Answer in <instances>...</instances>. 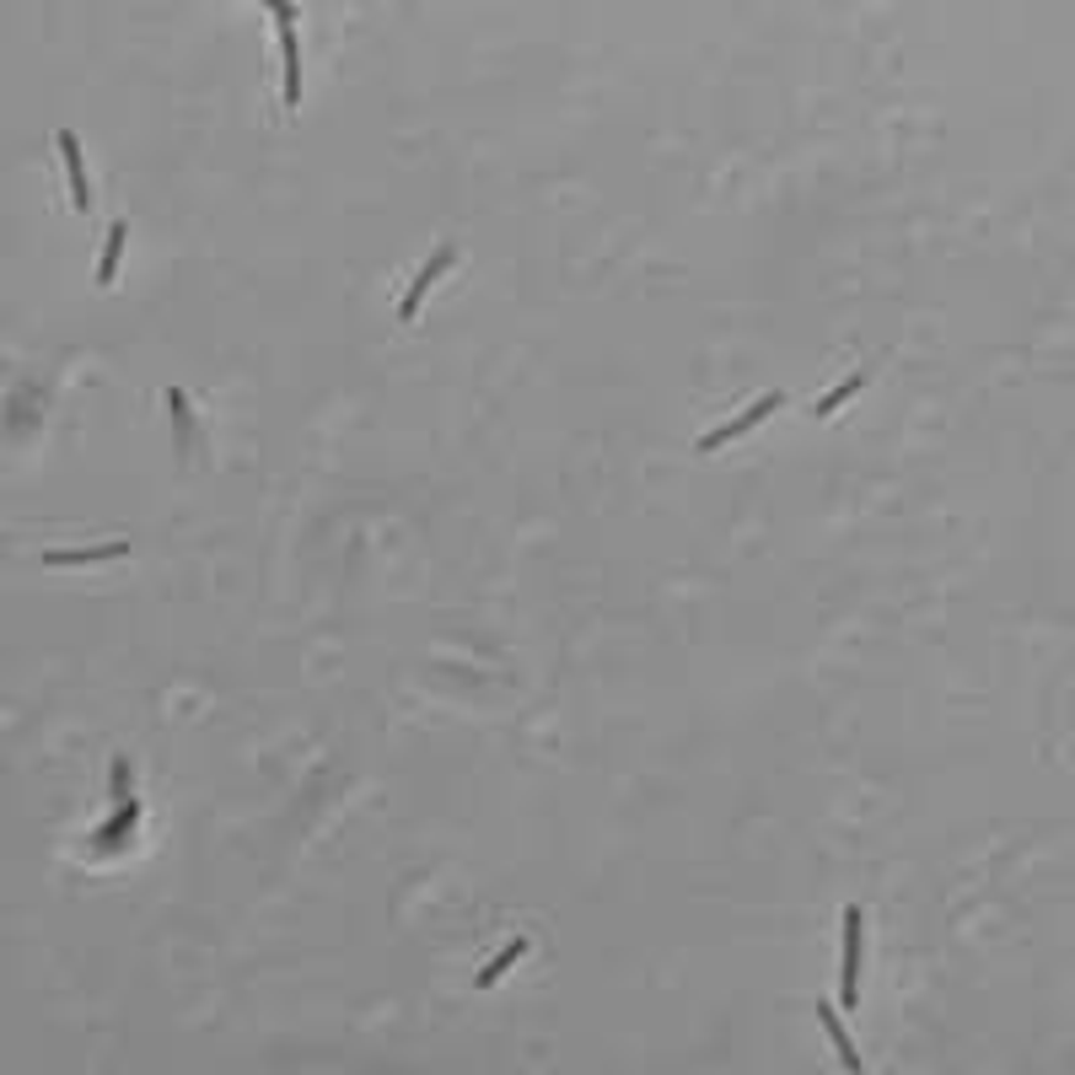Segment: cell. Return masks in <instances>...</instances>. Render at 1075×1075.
Returning a JSON list of instances; mask_svg holds the SVG:
<instances>
[{
    "mask_svg": "<svg viewBox=\"0 0 1075 1075\" xmlns=\"http://www.w3.org/2000/svg\"><path fill=\"white\" fill-rule=\"evenodd\" d=\"M453 264H457V248H453V243H441V248L425 258V269L414 275V286L404 290V301H398V318H404V323H414V318H419V307H425L430 286H436V280H441V275H447Z\"/></svg>",
    "mask_w": 1075,
    "mask_h": 1075,
    "instance_id": "cell-4",
    "label": "cell"
},
{
    "mask_svg": "<svg viewBox=\"0 0 1075 1075\" xmlns=\"http://www.w3.org/2000/svg\"><path fill=\"white\" fill-rule=\"evenodd\" d=\"M125 243H129V221H114V226H108V243H103V258H97V286H114V280H119Z\"/></svg>",
    "mask_w": 1075,
    "mask_h": 1075,
    "instance_id": "cell-8",
    "label": "cell"
},
{
    "mask_svg": "<svg viewBox=\"0 0 1075 1075\" xmlns=\"http://www.w3.org/2000/svg\"><path fill=\"white\" fill-rule=\"evenodd\" d=\"M129 543H97V549H49L43 554V565H54V571H65V565H97V560H125Z\"/></svg>",
    "mask_w": 1075,
    "mask_h": 1075,
    "instance_id": "cell-7",
    "label": "cell"
},
{
    "mask_svg": "<svg viewBox=\"0 0 1075 1075\" xmlns=\"http://www.w3.org/2000/svg\"><path fill=\"white\" fill-rule=\"evenodd\" d=\"M114 796L129 801V758H114Z\"/></svg>",
    "mask_w": 1075,
    "mask_h": 1075,
    "instance_id": "cell-12",
    "label": "cell"
},
{
    "mask_svg": "<svg viewBox=\"0 0 1075 1075\" xmlns=\"http://www.w3.org/2000/svg\"><path fill=\"white\" fill-rule=\"evenodd\" d=\"M818 1022H823L828 1043L839 1049V1060H844V1071H850V1075H861V1071H866V1060H861V1049L850 1043V1028L839 1022V1011H833V1000H818Z\"/></svg>",
    "mask_w": 1075,
    "mask_h": 1075,
    "instance_id": "cell-6",
    "label": "cell"
},
{
    "mask_svg": "<svg viewBox=\"0 0 1075 1075\" xmlns=\"http://www.w3.org/2000/svg\"><path fill=\"white\" fill-rule=\"evenodd\" d=\"M296 6H269V22L280 33V60H286V108H301V39H296Z\"/></svg>",
    "mask_w": 1075,
    "mask_h": 1075,
    "instance_id": "cell-3",
    "label": "cell"
},
{
    "mask_svg": "<svg viewBox=\"0 0 1075 1075\" xmlns=\"http://www.w3.org/2000/svg\"><path fill=\"white\" fill-rule=\"evenodd\" d=\"M861 957H866V914L844 909V973H839V1005L855 1011L861 1005Z\"/></svg>",
    "mask_w": 1075,
    "mask_h": 1075,
    "instance_id": "cell-2",
    "label": "cell"
},
{
    "mask_svg": "<svg viewBox=\"0 0 1075 1075\" xmlns=\"http://www.w3.org/2000/svg\"><path fill=\"white\" fill-rule=\"evenodd\" d=\"M528 947H533V941H528V936H517V941L500 951L496 962H485V968H479V990H496V979H505V973H511V968L528 957Z\"/></svg>",
    "mask_w": 1075,
    "mask_h": 1075,
    "instance_id": "cell-9",
    "label": "cell"
},
{
    "mask_svg": "<svg viewBox=\"0 0 1075 1075\" xmlns=\"http://www.w3.org/2000/svg\"><path fill=\"white\" fill-rule=\"evenodd\" d=\"M866 376H871L866 366H855V372L844 376V382H839V387H828L823 398H818V404H812V414H818V419H828V414L839 409V404H850V398H855V393H861V387H866Z\"/></svg>",
    "mask_w": 1075,
    "mask_h": 1075,
    "instance_id": "cell-10",
    "label": "cell"
},
{
    "mask_svg": "<svg viewBox=\"0 0 1075 1075\" xmlns=\"http://www.w3.org/2000/svg\"><path fill=\"white\" fill-rule=\"evenodd\" d=\"M167 409H172V425H178V441H183V453H189V436H194V419H189V398L172 387L167 393Z\"/></svg>",
    "mask_w": 1075,
    "mask_h": 1075,
    "instance_id": "cell-11",
    "label": "cell"
},
{
    "mask_svg": "<svg viewBox=\"0 0 1075 1075\" xmlns=\"http://www.w3.org/2000/svg\"><path fill=\"white\" fill-rule=\"evenodd\" d=\"M780 409H786V393L775 387V393H764L758 404H747L743 414H732L726 425H715V430H704V436H700V441H694V447H700V453H721L726 441H743L747 430H758V425H764L769 414H780Z\"/></svg>",
    "mask_w": 1075,
    "mask_h": 1075,
    "instance_id": "cell-1",
    "label": "cell"
},
{
    "mask_svg": "<svg viewBox=\"0 0 1075 1075\" xmlns=\"http://www.w3.org/2000/svg\"><path fill=\"white\" fill-rule=\"evenodd\" d=\"M54 146H60V157H65V178H71V205H76V210H92V178H86L82 140H76L71 129H60V135H54Z\"/></svg>",
    "mask_w": 1075,
    "mask_h": 1075,
    "instance_id": "cell-5",
    "label": "cell"
}]
</instances>
